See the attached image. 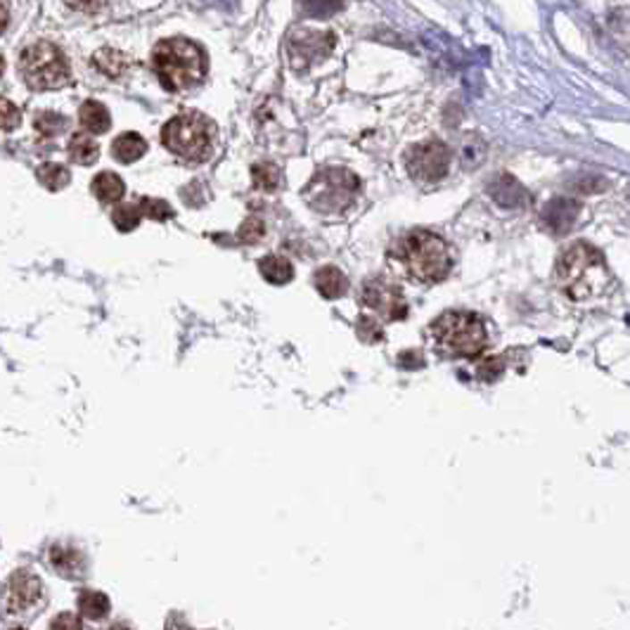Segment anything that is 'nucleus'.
<instances>
[{"mask_svg":"<svg viewBox=\"0 0 630 630\" xmlns=\"http://www.w3.org/2000/svg\"><path fill=\"white\" fill-rule=\"evenodd\" d=\"M152 67L169 93H183L206 76V55L188 38H166L152 50Z\"/></svg>","mask_w":630,"mask_h":630,"instance_id":"1","label":"nucleus"},{"mask_svg":"<svg viewBox=\"0 0 630 630\" xmlns=\"http://www.w3.org/2000/svg\"><path fill=\"white\" fill-rule=\"evenodd\" d=\"M555 278L567 294L576 301L595 297L609 282L602 254L588 242H576L557 258Z\"/></svg>","mask_w":630,"mask_h":630,"instance_id":"2","label":"nucleus"},{"mask_svg":"<svg viewBox=\"0 0 630 630\" xmlns=\"http://www.w3.org/2000/svg\"><path fill=\"white\" fill-rule=\"evenodd\" d=\"M399 256L407 275L424 285H434L448 278L453 268V256L448 244L429 231H413L400 239Z\"/></svg>","mask_w":630,"mask_h":630,"instance_id":"3","label":"nucleus"},{"mask_svg":"<svg viewBox=\"0 0 630 630\" xmlns=\"http://www.w3.org/2000/svg\"><path fill=\"white\" fill-rule=\"evenodd\" d=\"M436 349L453 358H475L486 349V327L479 315L467 311H448L429 327Z\"/></svg>","mask_w":630,"mask_h":630,"instance_id":"4","label":"nucleus"},{"mask_svg":"<svg viewBox=\"0 0 630 630\" xmlns=\"http://www.w3.org/2000/svg\"><path fill=\"white\" fill-rule=\"evenodd\" d=\"M358 192L360 178L353 171L332 166V169L318 171L308 181L304 190V199L313 211L332 216V214H341V211L349 209L353 199L358 197Z\"/></svg>","mask_w":630,"mask_h":630,"instance_id":"5","label":"nucleus"},{"mask_svg":"<svg viewBox=\"0 0 630 630\" xmlns=\"http://www.w3.org/2000/svg\"><path fill=\"white\" fill-rule=\"evenodd\" d=\"M214 123L199 112H181L162 129V143L185 162H204L211 155Z\"/></svg>","mask_w":630,"mask_h":630,"instance_id":"6","label":"nucleus"},{"mask_svg":"<svg viewBox=\"0 0 630 630\" xmlns=\"http://www.w3.org/2000/svg\"><path fill=\"white\" fill-rule=\"evenodd\" d=\"M20 74L31 90H55L71 79L69 60L55 43L38 41L21 50Z\"/></svg>","mask_w":630,"mask_h":630,"instance_id":"7","label":"nucleus"},{"mask_svg":"<svg viewBox=\"0 0 630 630\" xmlns=\"http://www.w3.org/2000/svg\"><path fill=\"white\" fill-rule=\"evenodd\" d=\"M450 149L441 140H427L407 149L406 169L417 183H439L450 169Z\"/></svg>","mask_w":630,"mask_h":630,"instance_id":"8","label":"nucleus"},{"mask_svg":"<svg viewBox=\"0 0 630 630\" xmlns=\"http://www.w3.org/2000/svg\"><path fill=\"white\" fill-rule=\"evenodd\" d=\"M334 48V34L330 31H308V29H297L287 38V53H290V64L297 71H304L313 62L325 60Z\"/></svg>","mask_w":630,"mask_h":630,"instance_id":"9","label":"nucleus"},{"mask_svg":"<svg viewBox=\"0 0 630 630\" xmlns=\"http://www.w3.org/2000/svg\"><path fill=\"white\" fill-rule=\"evenodd\" d=\"M360 301L387 320H403L407 315V304L403 291L396 285H389L387 280H370V282H365L363 291H360Z\"/></svg>","mask_w":630,"mask_h":630,"instance_id":"10","label":"nucleus"},{"mask_svg":"<svg viewBox=\"0 0 630 630\" xmlns=\"http://www.w3.org/2000/svg\"><path fill=\"white\" fill-rule=\"evenodd\" d=\"M38 597H41V581H38V576H34L27 569L14 571L13 576H10V583H7V609L13 611V614L29 611L38 602Z\"/></svg>","mask_w":630,"mask_h":630,"instance_id":"11","label":"nucleus"},{"mask_svg":"<svg viewBox=\"0 0 630 630\" xmlns=\"http://www.w3.org/2000/svg\"><path fill=\"white\" fill-rule=\"evenodd\" d=\"M578 214H581L578 202H574L569 197H557V199H550L542 206L541 221L552 235H567V232H571L574 223H576Z\"/></svg>","mask_w":630,"mask_h":630,"instance_id":"12","label":"nucleus"},{"mask_svg":"<svg viewBox=\"0 0 630 630\" xmlns=\"http://www.w3.org/2000/svg\"><path fill=\"white\" fill-rule=\"evenodd\" d=\"M488 195L493 199L500 209L515 211V209H524L526 202H529V192L524 190L522 183L517 181L515 176L509 173H502V176L493 178L488 183Z\"/></svg>","mask_w":630,"mask_h":630,"instance_id":"13","label":"nucleus"},{"mask_svg":"<svg viewBox=\"0 0 630 630\" xmlns=\"http://www.w3.org/2000/svg\"><path fill=\"white\" fill-rule=\"evenodd\" d=\"M50 564L67 578H81L86 571L83 555L71 545H53L50 548Z\"/></svg>","mask_w":630,"mask_h":630,"instance_id":"14","label":"nucleus"},{"mask_svg":"<svg viewBox=\"0 0 630 630\" xmlns=\"http://www.w3.org/2000/svg\"><path fill=\"white\" fill-rule=\"evenodd\" d=\"M79 122L88 133H107L112 126V116H109L107 107L97 100H86L79 109Z\"/></svg>","mask_w":630,"mask_h":630,"instance_id":"15","label":"nucleus"},{"mask_svg":"<svg viewBox=\"0 0 630 630\" xmlns=\"http://www.w3.org/2000/svg\"><path fill=\"white\" fill-rule=\"evenodd\" d=\"M313 282H315V290L325 298H340L344 297L346 290H349V280H346L344 273H341L340 268H334V265L320 268V271L315 273Z\"/></svg>","mask_w":630,"mask_h":630,"instance_id":"16","label":"nucleus"},{"mask_svg":"<svg viewBox=\"0 0 630 630\" xmlns=\"http://www.w3.org/2000/svg\"><path fill=\"white\" fill-rule=\"evenodd\" d=\"M147 152V143L138 133H123L112 143V156L122 164H133Z\"/></svg>","mask_w":630,"mask_h":630,"instance_id":"17","label":"nucleus"},{"mask_svg":"<svg viewBox=\"0 0 630 630\" xmlns=\"http://www.w3.org/2000/svg\"><path fill=\"white\" fill-rule=\"evenodd\" d=\"M90 188H93V195H96L102 204H116L123 197V192H126V185H123L122 178L116 176V173H109V171L97 173V176L93 178Z\"/></svg>","mask_w":630,"mask_h":630,"instance_id":"18","label":"nucleus"},{"mask_svg":"<svg viewBox=\"0 0 630 630\" xmlns=\"http://www.w3.org/2000/svg\"><path fill=\"white\" fill-rule=\"evenodd\" d=\"M93 64H96L107 79H122V76L126 74V69H129L130 62L129 57H126L123 53H119V50L100 48L96 55H93Z\"/></svg>","mask_w":630,"mask_h":630,"instance_id":"19","label":"nucleus"},{"mask_svg":"<svg viewBox=\"0 0 630 630\" xmlns=\"http://www.w3.org/2000/svg\"><path fill=\"white\" fill-rule=\"evenodd\" d=\"M258 271H261V275H264L271 285H287V282H291V278H294V268H291L290 261L282 256H275V254L261 258V261H258Z\"/></svg>","mask_w":630,"mask_h":630,"instance_id":"20","label":"nucleus"},{"mask_svg":"<svg viewBox=\"0 0 630 630\" xmlns=\"http://www.w3.org/2000/svg\"><path fill=\"white\" fill-rule=\"evenodd\" d=\"M69 156H71L76 164H81V166H90V164L97 162L100 147H97V143L93 140L90 133H76V136L69 140Z\"/></svg>","mask_w":630,"mask_h":630,"instance_id":"21","label":"nucleus"},{"mask_svg":"<svg viewBox=\"0 0 630 630\" xmlns=\"http://www.w3.org/2000/svg\"><path fill=\"white\" fill-rule=\"evenodd\" d=\"M112 609V602L105 592H97V590H83L79 595V611H81L86 618H93V621H100L105 618Z\"/></svg>","mask_w":630,"mask_h":630,"instance_id":"22","label":"nucleus"},{"mask_svg":"<svg viewBox=\"0 0 630 630\" xmlns=\"http://www.w3.org/2000/svg\"><path fill=\"white\" fill-rule=\"evenodd\" d=\"M36 178H38V183H41L43 188L57 192L62 190V188H67L69 181H71V173H69V169H64L62 164H41V166L36 169Z\"/></svg>","mask_w":630,"mask_h":630,"instance_id":"23","label":"nucleus"},{"mask_svg":"<svg viewBox=\"0 0 630 630\" xmlns=\"http://www.w3.org/2000/svg\"><path fill=\"white\" fill-rule=\"evenodd\" d=\"M483 159H486V143L475 133H469L460 143V164L467 171H472L479 164H483Z\"/></svg>","mask_w":630,"mask_h":630,"instance_id":"24","label":"nucleus"},{"mask_svg":"<svg viewBox=\"0 0 630 630\" xmlns=\"http://www.w3.org/2000/svg\"><path fill=\"white\" fill-rule=\"evenodd\" d=\"M251 181H254V185H256L258 190L275 192L280 188L282 176H280V169L275 166V164L264 162V164H254V169H251Z\"/></svg>","mask_w":630,"mask_h":630,"instance_id":"25","label":"nucleus"},{"mask_svg":"<svg viewBox=\"0 0 630 630\" xmlns=\"http://www.w3.org/2000/svg\"><path fill=\"white\" fill-rule=\"evenodd\" d=\"M140 218H143L140 204H119L112 211V221H114L116 231L122 232L136 231L138 225H140Z\"/></svg>","mask_w":630,"mask_h":630,"instance_id":"26","label":"nucleus"},{"mask_svg":"<svg viewBox=\"0 0 630 630\" xmlns=\"http://www.w3.org/2000/svg\"><path fill=\"white\" fill-rule=\"evenodd\" d=\"M67 126V119L57 112H38L34 116V129L41 133L43 138H53L60 136L62 130Z\"/></svg>","mask_w":630,"mask_h":630,"instance_id":"27","label":"nucleus"},{"mask_svg":"<svg viewBox=\"0 0 630 630\" xmlns=\"http://www.w3.org/2000/svg\"><path fill=\"white\" fill-rule=\"evenodd\" d=\"M301 10L313 20H327L341 10V0H301Z\"/></svg>","mask_w":630,"mask_h":630,"instance_id":"28","label":"nucleus"},{"mask_svg":"<svg viewBox=\"0 0 630 630\" xmlns=\"http://www.w3.org/2000/svg\"><path fill=\"white\" fill-rule=\"evenodd\" d=\"M140 211H143V216L152 218V221H169V218H173V209L169 206V202L152 199V197H143L140 199Z\"/></svg>","mask_w":630,"mask_h":630,"instance_id":"29","label":"nucleus"},{"mask_svg":"<svg viewBox=\"0 0 630 630\" xmlns=\"http://www.w3.org/2000/svg\"><path fill=\"white\" fill-rule=\"evenodd\" d=\"M264 235H265V225H264V221L261 218H247L242 225H239V231H238V239L242 244H256V242H261L264 239Z\"/></svg>","mask_w":630,"mask_h":630,"instance_id":"30","label":"nucleus"},{"mask_svg":"<svg viewBox=\"0 0 630 630\" xmlns=\"http://www.w3.org/2000/svg\"><path fill=\"white\" fill-rule=\"evenodd\" d=\"M20 122H21L20 109L14 107L10 100H5V97H0V129L14 130L17 126H20Z\"/></svg>","mask_w":630,"mask_h":630,"instance_id":"31","label":"nucleus"},{"mask_svg":"<svg viewBox=\"0 0 630 630\" xmlns=\"http://www.w3.org/2000/svg\"><path fill=\"white\" fill-rule=\"evenodd\" d=\"M358 337L363 341H367V344H374V341L384 340V332H382V327L377 320L360 318L358 320Z\"/></svg>","mask_w":630,"mask_h":630,"instance_id":"32","label":"nucleus"},{"mask_svg":"<svg viewBox=\"0 0 630 630\" xmlns=\"http://www.w3.org/2000/svg\"><path fill=\"white\" fill-rule=\"evenodd\" d=\"M574 190L585 192V195H590V192H602V190H607V181L600 176H592V173H588V176H581L574 181Z\"/></svg>","mask_w":630,"mask_h":630,"instance_id":"33","label":"nucleus"},{"mask_svg":"<svg viewBox=\"0 0 630 630\" xmlns=\"http://www.w3.org/2000/svg\"><path fill=\"white\" fill-rule=\"evenodd\" d=\"M50 630H83V624H81V618L76 617L74 611H64V614H60V617L53 618Z\"/></svg>","mask_w":630,"mask_h":630,"instance_id":"34","label":"nucleus"},{"mask_svg":"<svg viewBox=\"0 0 630 630\" xmlns=\"http://www.w3.org/2000/svg\"><path fill=\"white\" fill-rule=\"evenodd\" d=\"M476 374H479L483 382H495L502 374V360L500 358H486L482 365H479Z\"/></svg>","mask_w":630,"mask_h":630,"instance_id":"35","label":"nucleus"},{"mask_svg":"<svg viewBox=\"0 0 630 630\" xmlns=\"http://www.w3.org/2000/svg\"><path fill=\"white\" fill-rule=\"evenodd\" d=\"M69 5H74L76 10H83V13H97L105 7L107 0H67Z\"/></svg>","mask_w":630,"mask_h":630,"instance_id":"36","label":"nucleus"},{"mask_svg":"<svg viewBox=\"0 0 630 630\" xmlns=\"http://www.w3.org/2000/svg\"><path fill=\"white\" fill-rule=\"evenodd\" d=\"M400 365L420 367V365H424V360L417 358V353L415 351H407V353H400Z\"/></svg>","mask_w":630,"mask_h":630,"instance_id":"37","label":"nucleus"},{"mask_svg":"<svg viewBox=\"0 0 630 630\" xmlns=\"http://www.w3.org/2000/svg\"><path fill=\"white\" fill-rule=\"evenodd\" d=\"M7 20H10V7H7L5 0H0V34L5 31Z\"/></svg>","mask_w":630,"mask_h":630,"instance_id":"38","label":"nucleus"},{"mask_svg":"<svg viewBox=\"0 0 630 630\" xmlns=\"http://www.w3.org/2000/svg\"><path fill=\"white\" fill-rule=\"evenodd\" d=\"M107 630H133L130 626H123V624H114V626H109Z\"/></svg>","mask_w":630,"mask_h":630,"instance_id":"39","label":"nucleus"},{"mask_svg":"<svg viewBox=\"0 0 630 630\" xmlns=\"http://www.w3.org/2000/svg\"><path fill=\"white\" fill-rule=\"evenodd\" d=\"M3 71H5V60L0 57V76H3Z\"/></svg>","mask_w":630,"mask_h":630,"instance_id":"40","label":"nucleus"}]
</instances>
